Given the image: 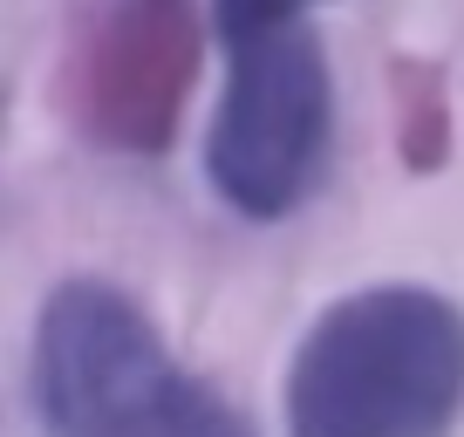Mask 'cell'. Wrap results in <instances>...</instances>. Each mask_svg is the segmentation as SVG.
Here are the masks:
<instances>
[{
    "mask_svg": "<svg viewBox=\"0 0 464 437\" xmlns=\"http://www.w3.org/2000/svg\"><path fill=\"white\" fill-rule=\"evenodd\" d=\"M321 0H212V34H246V28H266V21H301L314 15Z\"/></svg>",
    "mask_w": 464,
    "mask_h": 437,
    "instance_id": "obj_5",
    "label": "cell"
},
{
    "mask_svg": "<svg viewBox=\"0 0 464 437\" xmlns=\"http://www.w3.org/2000/svg\"><path fill=\"white\" fill-rule=\"evenodd\" d=\"M34 410L48 437H260L185 363L130 287L75 274L34 315Z\"/></svg>",
    "mask_w": 464,
    "mask_h": 437,
    "instance_id": "obj_2",
    "label": "cell"
},
{
    "mask_svg": "<svg viewBox=\"0 0 464 437\" xmlns=\"http://www.w3.org/2000/svg\"><path fill=\"white\" fill-rule=\"evenodd\" d=\"M191 48H198L191 0H116L96 48V96L102 123L116 137H130V151H158V137H171Z\"/></svg>",
    "mask_w": 464,
    "mask_h": 437,
    "instance_id": "obj_4",
    "label": "cell"
},
{
    "mask_svg": "<svg viewBox=\"0 0 464 437\" xmlns=\"http://www.w3.org/2000/svg\"><path fill=\"white\" fill-rule=\"evenodd\" d=\"M287 437H450L464 417V307L376 280L307 321L287 369Z\"/></svg>",
    "mask_w": 464,
    "mask_h": 437,
    "instance_id": "obj_1",
    "label": "cell"
},
{
    "mask_svg": "<svg viewBox=\"0 0 464 437\" xmlns=\"http://www.w3.org/2000/svg\"><path fill=\"white\" fill-rule=\"evenodd\" d=\"M226 89L205 131V185L226 212L274 218L301 212L328 178L334 151V69L314 21H266L226 34Z\"/></svg>",
    "mask_w": 464,
    "mask_h": 437,
    "instance_id": "obj_3",
    "label": "cell"
}]
</instances>
